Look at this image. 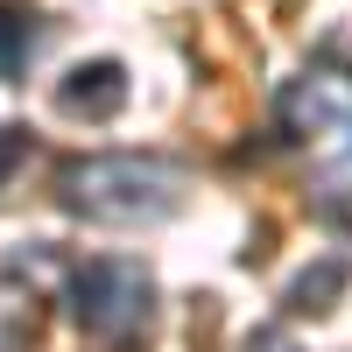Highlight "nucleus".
Returning <instances> with one entry per match:
<instances>
[{
    "label": "nucleus",
    "mask_w": 352,
    "mask_h": 352,
    "mask_svg": "<svg viewBox=\"0 0 352 352\" xmlns=\"http://www.w3.org/2000/svg\"><path fill=\"white\" fill-rule=\"evenodd\" d=\"M64 204L99 226H155L184 204V169L162 155H85L64 169Z\"/></svg>",
    "instance_id": "obj_1"
},
{
    "label": "nucleus",
    "mask_w": 352,
    "mask_h": 352,
    "mask_svg": "<svg viewBox=\"0 0 352 352\" xmlns=\"http://www.w3.org/2000/svg\"><path fill=\"white\" fill-rule=\"evenodd\" d=\"M345 282H352V261H345V254L310 261V268L289 282V310H296V317H324V310L345 296Z\"/></svg>",
    "instance_id": "obj_5"
},
{
    "label": "nucleus",
    "mask_w": 352,
    "mask_h": 352,
    "mask_svg": "<svg viewBox=\"0 0 352 352\" xmlns=\"http://www.w3.org/2000/svg\"><path fill=\"white\" fill-rule=\"evenodd\" d=\"M21 43H28V14H14L8 0H0V71L21 64Z\"/></svg>",
    "instance_id": "obj_6"
},
{
    "label": "nucleus",
    "mask_w": 352,
    "mask_h": 352,
    "mask_svg": "<svg viewBox=\"0 0 352 352\" xmlns=\"http://www.w3.org/2000/svg\"><path fill=\"white\" fill-rule=\"evenodd\" d=\"M56 99H64V113L113 120V113L127 106V71H120V64H106V56H99V64H78V71L64 78V92H56Z\"/></svg>",
    "instance_id": "obj_4"
},
{
    "label": "nucleus",
    "mask_w": 352,
    "mask_h": 352,
    "mask_svg": "<svg viewBox=\"0 0 352 352\" xmlns=\"http://www.w3.org/2000/svg\"><path fill=\"white\" fill-rule=\"evenodd\" d=\"M21 155H28V141H21V127H0V184L21 169Z\"/></svg>",
    "instance_id": "obj_7"
},
{
    "label": "nucleus",
    "mask_w": 352,
    "mask_h": 352,
    "mask_svg": "<svg viewBox=\"0 0 352 352\" xmlns=\"http://www.w3.org/2000/svg\"><path fill=\"white\" fill-rule=\"evenodd\" d=\"M247 352H296V345H289L282 331H254V345H247Z\"/></svg>",
    "instance_id": "obj_9"
},
{
    "label": "nucleus",
    "mask_w": 352,
    "mask_h": 352,
    "mask_svg": "<svg viewBox=\"0 0 352 352\" xmlns=\"http://www.w3.org/2000/svg\"><path fill=\"white\" fill-rule=\"evenodd\" d=\"M324 190H331V204H345V212H352V162L324 176Z\"/></svg>",
    "instance_id": "obj_8"
},
{
    "label": "nucleus",
    "mask_w": 352,
    "mask_h": 352,
    "mask_svg": "<svg viewBox=\"0 0 352 352\" xmlns=\"http://www.w3.org/2000/svg\"><path fill=\"white\" fill-rule=\"evenodd\" d=\"M352 120V85L331 71H310V78H289L282 92V127L289 134H338Z\"/></svg>",
    "instance_id": "obj_3"
},
{
    "label": "nucleus",
    "mask_w": 352,
    "mask_h": 352,
    "mask_svg": "<svg viewBox=\"0 0 352 352\" xmlns=\"http://www.w3.org/2000/svg\"><path fill=\"white\" fill-rule=\"evenodd\" d=\"M155 310V282L141 261H85L71 275V317L92 338H134Z\"/></svg>",
    "instance_id": "obj_2"
}]
</instances>
